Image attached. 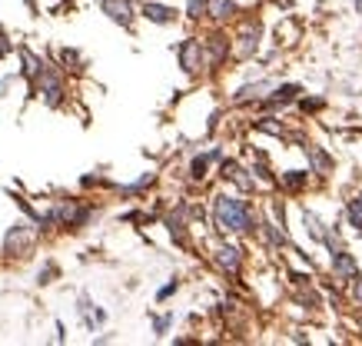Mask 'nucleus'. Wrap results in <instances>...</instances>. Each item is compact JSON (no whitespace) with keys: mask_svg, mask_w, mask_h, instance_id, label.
Returning <instances> with one entry per match:
<instances>
[{"mask_svg":"<svg viewBox=\"0 0 362 346\" xmlns=\"http://www.w3.org/2000/svg\"><path fill=\"white\" fill-rule=\"evenodd\" d=\"M153 180H156V173H143L140 180H134V183H127V187H123V193H140V190H147V187H150Z\"/></svg>","mask_w":362,"mask_h":346,"instance_id":"nucleus-25","label":"nucleus"},{"mask_svg":"<svg viewBox=\"0 0 362 346\" xmlns=\"http://www.w3.org/2000/svg\"><path fill=\"white\" fill-rule=\"evenodd\" d=\"M256 47H259V27H249L239 34V57H253Z\"/></svg>","mask_w":362,"mask_h":346,"instance_id":"nucleus-17","label":"nucleus"},{"mask_svg":"<svg viewBox=\"0 0 362 346\" xmlns=\"http://www.w3.org/2000/svg\"><path fill=\"white\" fill-rule=\"evenodd\" d=\"M176 287H180V283H176V280H173V283H167V287L160 289V293H156V300H160V303H163V300H167V296H173V293H176Z\"/></svg>","mask_w":362,"mask_h":346,"instance_id":"nucleus-30","label":"nucleus"},{"mask_svg":"<svg viewBox=\"0 0 362 346\" xmlns=\"http://www.w3.org/2000/svg\"><path fill=\"white\" fill-rule=\"evenodd\" d=\"M226 50H229V43L223 34H213L210 43H206V60H210L213 67H220L223 60H226Z\"/></svg>","mask_w":362,"mask_h":346,"instance_id":"nucleus-10","label":"nucleus"},{"mask_svg":"<svg viewBox=\"0 0 362 346\" xmlns=\"http://www.w3.org/2000/svg\"><path fill=\"white\" fill-rule=\"evenodd\" d=\"M76 309H80V316L87 320V327H90V329H96L103 320H107V313H103V309H96L87 296H80V307H76Z\"/></svg>","mask_w":362,"mask_h":346,"instance_id":"nucleus-13","label":"nucleus"},{"mask_svg":"<svg viewBox=\"0 0 362 346\" xmlns=\"http://www.w3.org/2000/svg\"><path fill=\"white\" fill-rule=\"evenodd\" d=\"M60 60L63 63H74V70H80V54L76 50H60Z\"/></svg>","mask_w":362,"mask_h":346,"instance_id":"nucleus-27","label":"nucleus"},{"mask_svg":"<svg viewBox=\"0 0 362 346\" xmlns=\"http://www.w3.org/2000/svg\"><path fill=\"white\" fill-rule=\"evenodd\" d=\"M10 54V40L3 37V30H0V57H7Z\"/></svg>","mask_w":362,"mask_h":346,"instance_id":"nucleus-32","label":"nucleus"},{"mask_svg":"<svg viewBox=\"0 0 362 346\" xmlns=\"http://www.w3.org/2000/svg\"><path fill=\"white\" fill-rule=\"evenodd\" d=\"M356 273H359V267H356L352 253H345L343 247H336V250H332V276H336V280H352Z\"/></svg>","mask_w":362,"mask_h":346,"instance_id":"nucleus-7","label":"nucleus"},{"mask_svg":"<svg viewBox=\"0 0 362 346\" xmlns=\"http://www.w3.org/2000/svg\"><path fill=\"white\" fill-rule=\"evenodd\" d=\"M30 243H34V230L23 227V223H17L14 230L3 236V250L10 253V256H20L23 250H30Z\"/></svg>","mask_w":362,"mask_h":346,"instance_id":"nucleus-5","label":"nucleus"},{"mask_svg":"<svg viewBox=\"0 0 362 346\" xmlns=\"http://www.w3.org/2000/svg\"><path fill=\"white\" fill-rule=\"evenodd\" d=\"M43 216H47V227H70V230H76V227H83L90 220V207H80L74 200H60L57 207L50 213H43Z\"/></svg>","mask_w":362,"mask_h":346,"instance_id":"nucleus-2","label":"nucleus"},{"mask_svg":"<svg viewBox=\"0 0 362 346\" xmlns=\"http://www.w3.org/2000/svg\"><path fill=\"white\" fill-rule=\"evenodd\" d=\"M37 80H40V96H43V103H47V107H60V103H63V83H60L57 74L43 67V74H40Z\"/></svg>","mask_w":362,"mask_h":346,"instance_id":"nucleus-3","label":"nucleus"},{"mask_svg":"<svg viewBox=\"0 0 362 346\" xmlns=\"http://www.w3.org/2000/svg\"><path fill=\"white\" fill-rule=\"evenodd\" d=\"M103 14L120 27H130L134 23V3L130 0H103Z\"/></svg>","mask_w":362,"mask_h":346,"instance_id":"nucleus-6","label":"nucleus"},{"mask_svg":"<svg viewBox=\"0 0 362 346\" xmlns=\"http://www.w3.org/2000/svg\"><path fill=\"white\" fill-rule=\"evenodd\" d=\"M143 17L150 20V23H173L176 10L167 7V3H143Z\"/></svg>","mask_w":362,"mask_h":346,"instance_id":"nucleus-9","label":"nucleus"},{"mask_svg":"<svg viewBox=\"0 0 362 346\" xmlns=\"http://www.w3.org/2000/svg\"><path fill=\"white\" fill-rule=\"evenodd\" d=\"M203 63H206V54H203L200 40H183V43H180V67H183L187 74H196Z\"/></svg>","mask_w":362,"mask_h":346,"instance_id":"nucleus-4","label":"nucleus"},{"mask_svg":"<svg viewBox=\"0 0 362 346\" xmlns=\"http://www.w3.org/2000/svg\"><path fill=\"white\" fill-rule=\"evenodd\" d=\"M359 329H362V316H359Z\"/></svg>","mask_w":362,"mask_h":346,"instance_id":"nucleus-34","label":"nucleus"},{"mask_svg":"<svg viewBox=\"0 0 362 346\" xmlns=\"http://www.w3.org/2000/svg\"><path fill=\"white\" fill-rule=\"evenodd\" d=\"M223 176H226V180H233V183H239L243 190H253V176H246V170H243L239 163H233V160H226V163H223Z\"/></svg>","mask_w":362,"mask_h":346,"instance_id":"nucleus-14","label":"nucleus"},{"mask_svg":"<svg viewBox=\"0 0 362 346\" xmlns=\"http://www.w3.org/2000/svg\"><path fill=\"white\" fill-rule=\"evenodd\" d=\"M170 323H173V316H160V320H153V329H156V333H167Z\"/></svg>","mask_w":362,"mask_h":346,"instance_id":"nucleus-29","label":"nucleus"},{"mask_svg":"<svg viewBox=\"0 0 362 346\" xmlns=\"http://www.w3.org/2000/svg\"><path fill=\"white\" fill-rule=\"evenodd\" d=\"M20 60H23V77L27 80H37L40 74H43V60H40L37 54H30L27 47L20 50Z\"/></svg>","mask_w":362,"mask_h":346,"instance_id":"nucleus-15","label":"nucleus"},{"mask_svg":"<svg viewBox=\"0 0 362 346\" xmlns=\"http://www.w3.org/2000/svg\"><path fill=\"white\" fill-rule=\"evenodd\" d=\"M299 107H303V114H316V110H323L326 107V100L323 96H312V100H303Z\"/></svg>","mask_w":362,"mask_h":346,"instance_id":"nucleus-26","label":"nucleus"},{"mask_svg":"<svg viewBox=\"0 0 362 346\" xmlns=\"http://www.w3.org/2000/svg\"><path fill=\"white\" fill-rule=\"evenodd\" d=\"M345 216H349V227L362 233V190L356 193L352 200H349V207H345Z\"/></svg>","mask_w":362,"mask_h":346,"instance_id":"nucleus-18","label":"nucleus"},{"mask_svg":"<svg viewBox=\"0 0 362 346\" xmlns=\"http://www.w3.org/2000/svg\"><path fill=\"white\" fill-rule=\"evenodd\" d=\"M213 220H216L220 230H226V233L256 230V213H253V207H249L246 200H239V196H229V193H220L213 200Z\"/></svg>","mask_w":362,"mask_h":346,"instance_id":"nucleus-1","label":"nucleus"},{"mask_svg":"<svg viewBox=\"0 0 362 346\" xmlns=\"http://www.w3.org/2000/svg\"><path fill=\"white\" fill-rule=\"evenodd\" d=\"M296 96H299V87H296V83H283V87H276V90L269 94L266 107H286V103H292Z\"/></svg>","mask_w":362,"mask_h":346,"instance_id":"nucleus-11","label":"nucleus"},{"mask_svg":"<svg viewBox=\"0 0 362 346\" xmlns=\"http://www.w3.org/2000/svg\"><path fill=\"white\" fill-rule=\"evenodd\" d=\"M206 167H210V154L196 156V160L190 163V176H193V180H203V176H206Z\"/></svg>","mask_w":362,"mask_h":346,"instance_id":"nucleus-24","label":"nucleus"},{"mask_svg":"<svg viewBox=\"0 0 362 346\" xmlns=\"http://www.w3.org/2000/svg\"><path fill=\"white\" fill-rule=\"evenodd\" d=\"M303 223L309 227V236H312V240H323V236H326V223L316 216V213L303 210Z\"/></svg>","mask_w":362,"mask_h":346,"instance_id":"nucleus-19","label":"nucleus"},{"mask_svg":"<svg viewBox=\"0 0 362 346\" xmlns=\"http://www.w3.org/2000/svg\"><path fill=\"white\" fill-rule=\"evenodd\" d=\"M54 273H57V267H54V263H47V267L40 269L37 280H40V283H50V276H54Z\"/></svg>","mask_w":362,"mask_h":346,"instance_id":"nucleus-31","label":"nucleus"},{"mask_svg":"<svg viewBox=\"0 0 362 346\" xmlns=\"http://www.w3.org/2000/svg\"><path fill=\"white\" fill-rule=\"evenodd\" d=\"M256 130H263V134H273V136H283V123H276L273 116H263V120H256Z\"/></svg>","mask_w":362,"mask_h":346,"instance_id":"nucleus-23","label":"nucleus"},{"mask_svg":"<svg viewBox=\"0 0 362 346\" xmlns=\"http://www.w3.org/2000/svg\"><path fill=\"white\" fill-rule=\"evenodd\" d=\"M263 233H266V240L273 243V247H286L289 243V236L283 227H273V223H263Z\"/></svg>","mask_w":362,"mask_h":346,"instance_id":"nucleus-22","label":"nucleus"},{"mask_svg":"<svg viewBox=\"0 0 362 346\" xmlns=\"http://www.w3.org/2000/svg\"><path fill=\"white\" fill-rule=\"evenodd\" d=\"M203 14H210L213 20H229L236 14V3H233V0H206Z\"/></svg>","mask_w":362,"mask_h":346,"instance_id":"nucleus-12","label":"nucleus"},{"mask_svg":"<svg viewBox=\"0 0 362 346\" xmlns=\"http://www.w3.org/2000/svg\"><path fill=\"white\" fill-rule=\"evenodd\" d=\"M263 90H269V83H266V80H259V83H253V87H243L239 94L233 96V103H246V100H256V96L263 94Z\"/></svg>","mask_w":362,"mask_h":346,"instance_id":"nucleus-20","label":"nucleus"},{"mask_svg":"<svg viewBox=\"0 0 362 346\" xmlns=\"http://www.w3.org/2000/svg\"><path fill=\"white\" fill-rule=\"evenodd\" d=\"M283 183H286L289 190H303L306 183H309V173L306 170H286L283 173Z\"/></svg>","mask_w":362,"mask_h":346,"instance_id":"nucleus-21","label":"nucleus"},{"mask_svg":"<svg viewBox=\"0 0 362 346\" xmlns=\"http://www.w3.org/2000/svg\"><path fill=\"white\" fill-rule=\"evenodd\" d=\"M23 3H27V7H34V0H23Z\"/></svg>","mask_w":362,"mask_h":346,"instance_id":"nucleus-33","label":"nucleus"},{"mask_svg":"<svg viewBox=\"0 0 362 346\" xmlns=\"http://www.w3.org/2000/svg\"><path fill=\"white\" fill-rule=\"evenodd\" d=\"M216 263L223 269H229V273H239V267H243V253H239V247H220L216 250Z\"/></svg>","mask_w":362,"mask_h":346,"instance_id":"nucleus-8","label":"nucleus"},{"mask_svg":"<svg viewBox=\"0 0 362 346\" xmlns=\"http://www.w3.org/2000/svg\"><path fill=\"white\" fill-rule=\"evenodd\" d=\"M303 150L309 154V160H312V170H316V173L332 170V156L326 154V150H319V147H312V143H306Z\"/></svg>","mask_w":362,"mask_h":346,"instance_id":"nucleus-16","label":"nucleus"},{"mask_svg":"<svg viewBox=\"0 0 362 346\" xmlns=\"http://www.w3.org/2000/svg\"><path fill=\"white\" fill-rule=\"evenodd\" d=\"M352 300H356V303L362 307V276H359V273L352 276Z\"/></svg>","mask_w":362,"mask_h":346,"instance_id":"nucleus-28","label":"nucleus"}]
</instances>
